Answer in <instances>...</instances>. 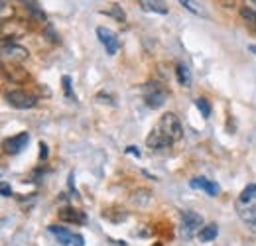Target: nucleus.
Returning <instances> with one entry per match:
<instances>
[{
  "label": "nucleus",
  "mask_w": 256,
  "mask_h": 246,
  "mask_svg": "<svg viewBox=\"0 0 256 246\" xmlns=\"http://www.w3.org/2000/svg\"><path fill=\"white\" fill-rule=\"evenodd\" d=\"M182 136H184V126L180 118L174 112H164L156 126L152 128V132L146 136V146L150 150H166L174 146V142H178Z\"/></svg>",
  "instance_id": "f257e3e1"
},
{
  "label": "nucleus",
  "mask_w": 256,
  "mask_h": 246,
  "mask_svg": "<svg viewBox=\"0 0 256 246\" xmlns=\"http://www.w3.org/2000/svg\"><path fill=\"white\" fill-rule=\"evenodd\" d=\"M48 230L58 238V242H62L64 246H85V240H83L81 234L65 228L62 224H50Z\"/></svg>",
  "instance_id": "f03ea898"
},
{
  "label": "nucleus",
  "mask_w": 256,
  "mask_h": 246,
  "mask_svg": "<svg viewBox=\"0 0 256 246\" xmlns=\"http://www.w3.org/2000/svg\"><path fill=\"white\" fill-rule=\"evenodd\" d=\"M6 100H8L10 106L20 108V110L32 108V106H36V102H38V98L34 96L32 92H26V91H8L6 92Z\"/></svg>",
  "instance_id": "7ed1b4c3"
},
{
  "label": "nucleus",
  "mask_w": 256,
  "mask_h": 246,
  "mask_svg": "<svg viewBox=\"0 0 256 246\" xmlns=\"http://www.w3.org/2000/svg\"><path fill=\"white\" fill-rule=\"evenodd\" d=\"M2 58L4 60H10V62H16V63H22L28 60V50L26 48H22V46H18L16 42H8V40H4V44H2Z\"/></svg>",
  "instance_id": "20e7f679"
},
{
  "label": "nucleus",
  "mask_w": 256,
  "mask_h": 246,
  "mask_svg": "<svg viewBox=\"0 0 256 246\" xmlns=\"http://www.w3.org/2000/svg\"><path fill=\"white\" fill-rule=\"evenodd\" d=\"M96 38H98V42L104 46V50H106L108 56H114V54L118 52L120 42H118V36L112 30H108V28H104V26H98V28H96Z\"/></svg>",
  "instance_id": "39448f33"
},
{
  "label": "nucleus",
  "mask_w": 256,
  "mask_h": 246,
  "mask_svg": "<svg viewBox=\"0 0 256 246\" xmlns=\"http://www.w3.org/2000/svg\"><path fill=\"white\" fill-rule=\"evenodd\" d=\"M201 222H203V218L201 215H197V213H193V211H186L184 216H182V236L184 238H192L193 234H197L201 228Z\"/></svg>",
  "instance_id": "423d86ee"
},
{
  "label": "nucleus",
  "mask_w": 256,
  "mask_h": 246,
  "mask_svg": "<svg viewBox=\"0 0 256 246\" xmlns=\"http://www.w3.org/2000/svg\"><path fill=\"white\" fill-rule=\"evenodd\" d=\"M28 142H30V134H28V132L14 134V136H10V138L4 140V152L10 156L20 154V152L28 146Z\"/></svg>",
  "instance_id": "0eeeda50"
},
{
  "label": "nucleus",
  "mask_w": 256,
  "mask_h": 246,
  "mask_svg": "<svg viewBox=\"0 0 256 246\" xmlns=\"http://www.w3.org/2000/svg\"><path fill=\"white\" fill-rule=\"evenodd\" d=\"M2 75L4 79H10L12 83H26L28 81V73L26 69H22L20 65H2Z\"/></svg>",
  "instance_id": "6e6552de"
},
{
  "label": "nucleus",
  "mask_w": 256,
  "mask_h": 246,
  "mask_svg": "<svg viewBox=\"0 0 256 246\" xmlns=\"http://www.w3.org/2000/svg\"><path fill=\"white\" fill-rule=\"evenodd\" d=\"M193 189H199V191H205L209 197H217L219 195V191H221V187L215 184V182H209V180H205V178H195L190 182Z\"/></svg>",
  "instance_id": "1a4fd4ad"
},
{
  "label": "nucleus",
  "mask_w": 256,
  "mask_h": 246,
  "mask_svg": "<svg viewBox=\"0 0 256 246\" xmlns=\"http://www.w3.org/2000/svg\"><path fill=\"white\" fill-rule=\"evenodd\" d=\"M58 216H60L64 222H75V224H85V220H87L85 213L77 211L75 207H62Z\"/></svg>",
  "instance_id": "9d476101"
},
{
  "label": "nucleus",
  "mask_w": 256,
  "mask_h": 246,
  "mask_svg": "<svg viewBox=\"0 0 256 246\" xmlns=\"http://www.w3.org/2000/svg\"><path fill=\"white\" fill-rule=\"evenodd\" d=\"M166 91L160 89L158 85H152V91L146 92V96H144V100H146V104L150 106V108H160L162 104L166 102Z\"/></svg>",
  "instance_id": "9b49d317"
},
{
  "label": "nucleus",
  "mask_w": 256,
  "mask_h": 246,
  "mask_svg": "<svg viewBox=\"0 0 256 246\" xmlns=\"http://www.w3.org/2000/svg\"><path fill=\"white\" fill-rule=\"evenodd\" d=\"M236 213L244 222H250L256 226V201L252 203H240L236 201Z\"/></svg>",
  "instance_id": "f8f14e48"
},
{
  "label": "nucleus",
  "mask_w": 256,
  "mask_h": 246,
  "mask_svg": "<svg viewBox=\"0 0 256 246\" xmlns=\"http://www.w3.org/2000/svg\"><path fill=\"white\" fill-rule=\"evenodd\" d=\"M138 6L144 10V12H150V14H168L170 8L164 0H138Z\"/></svg>",
  "instance_id": "ddd939ff"
},
{
  "label": "nucleus",
  "mask_w": 256,
  "mask_h": 246,
  "mask_svg": "<svg viewBox=\"0 0 256 246\" xmlns=\"http://www.w3.org/2000/svg\"><path fill=\"white\" fill-rule=\"evenodd\" d=\"M176 77H178L180 85H184V87H192L193 77H192L190 67H188L186 63H178V65H176Z\"/></svg>",
  "instance_id": "4468645a"
},
{
  "label": "nucleus",
  "mask_w": 256,
  "mask_h": 246,
  "mask_svg": "<svg viewBox=\"0 0 256 246\" xmlns=\"http://www.w3.org/2000/svg\"><path fill=\"white\" fill-rule=\"evenodd\" d=\"M217 234H219V226H217V224H205V226L197 232V238H199L201 242H211V240L217 238Z\"/></svg>",
  "instance_id": "2eb2a0df"
},
{
  "label": "nucleus",
  "mask_w": 256,
  "mask_h": 246,
  "mask_svg": "<svg viewBox=\"0 0 256 246\" xmlns=\"http://www.w3.org/2000/svg\"><path fill=\"white\" fill-rule=\"evenodd\" d=\"M130 201L136 203L138 207H146V205L152 201V195H150L148 189H136V191L130 195Z\"/></svg>",
  "instance_id": "dca6fc26"
},
{
  "label": "nucleus",
  "mask_w": 256,
  "mask_h": 246,
  "mask_svg": "<svg viewBox=\"0 0 256 246\" xmlns=\"http://www.w3.org/2000/svg\"><path fill=\"white\" fill-rule=\"evenodd\" d=\"M184 8H188L192 14H195V16H201V18H209V14H207V10L199 4V2H195V0H178Z\"/></svg>",
  "instance_id": "f3484780"
},
{
  "label": "nucleus",
  "mask_w": 256,
  "mask_h": 246,
  "mask_svg": "<svg viewBox=\"0 0 256 246\" xmlns=\"http://www.w3.org/2000/svg\"><path fill=\"white\" fill-rule=\"evenodd\" d=\"M100 12H102V14H106L108 18L116 20V22H126V14H124V10H122L118 4H110L108 8H102Z\"/></svg>",
  "instance_id": "a211bd4d"
},
{
  "label": "nucleus",
  "mask_w": 256,
  "mask_h": 246,
  "mask_svg": "<svg viewBox=\"0 0 256 246\" xmlns=\"http://www.w3.org/2000/svg\"><path fill=\"white\" fill-rule=\"evenodd\" d=\"M240 18L244 20V24H246L250 30H256V8L242 6V8H240Z\"/></svg>",
  "instance_id": "6ab92c4d"
},
{
  "label": "nucleus",
  "mask_w": 256,
  "mask_h": 246,
  "mask_svg": "<svg viewBox=\"0 0 256 246\" xmlns=\"http://www.w3.org/2000/svg\"><path fill=\"white\" fill-rule=\"evenodd\" d=\"M238 201H240V203H252V201H256V184L246 185V187L242 189Z\"/></svg>",
  "instance_id": "aec40b11"
},
{
  "label": "nucleus",
  "mask_w": 256,
  "mask_h": 246,
  "mask_svg": "<svg viewBox=\"0 0 256 246\" xmlns=\"http://www.w3.org/2000/svg\"><path fill=\"white\" fill-rule=\"evenodd\" d=\"M195 106L199 108V112H201L203 118H209V116H211V102H209L207 98H203V96L195 98Z\"/></svg>",
  "instance_id": "412c9836"
},
{
  "label": "nucleus",
  "mask_w": 256,
  "mask_h": 246,
  "mask_svg": "<svg viewBox=\"0 0 256 246\" xmlns=\"http://www.w3.org/2000/svg\"><path fill=\"white\" fill-rule=\"evenodd\" d=\"M24 4H26V8L30 10V14H32L36 20H46V14H44V10H40V8H38V4H36L34 0H26Z\"/></svg>",
  "instance_id": "4be33fe9"
},
{
  "label": "nucleus",
  "mask_w": 256,
  "mask_h": 246,
  "mask_svg": "<svg viewBox=\"0 0 256 246\" xmlns=\"http://www.w3.org/2000/svg\"><path fill=\"white\" fill-rule=\"evenodd\" d=\"M12 14H14V12H12V8L8 10V2L4 0V2H2V14H0V16H2V22H4V20H10V18H12Z\"/></svg>",
  "instance_id": "5701e85b"
},
{
  "label": "nucleus",
  "mask_w": 256,
  "mask_h": 246,
  "mask_svg": "<svg viewBox=\"0 0 256 246\" xmlns=\"http://www.w3.org/2000/svg\"><path fill=\"white\" fill-rule=\"evenodd\" d=\"M64 89H65L67 98H75V92L71 91V79H69V77H64Z\"/></svg>",
  "instance_id": "b1692460"
},
{
  "label": "nucleus",
  "mask_w": 256,
  "mask_h": 246,
  "mask_svg": "<svg viewBox=\"0 0 256 246\" xmlns=\"http://www.w3.org/2000/svg\"><path fill=\"white\" fill-rule=\"evenodd\" d=\"M0 189H2V195H4V197H10V195H12V187L6 184V182H2Z\"/></svg>",
  "instance_id": "393cba45"
},
{
  "label": "nucleus",
  "mask_w": 256,
  "mask_h": 246,
  "mask_svg": "<svg viewBox=\"0 0 256 246\" xmlns=\"http://www.w3.org/2000/svg\"><path fill=\"white\" fill-rule=\"evenodd\" d=\"M40 156H42V160H46V158H48V146H46L44 142L40 144Z\"/></svg>",
  "instance_id": "a878e982"
},
{
  "label": "nucleus",
  "mask_w": 256,
  "mask_h": 246,
  "mask_svg": "<svg viewBox=\"0 0 256 246\" xmlns=\"http://www.w3.org/2000/svg\"><path fill=\"white\" fill-rule=\"evenodd\" d=\"M126 152H128V154L140 156V150H138V148H132V146H130V148H126Z\"/></svg>",
  "instance_id": "bb28decb"
},
{
  "label": "nucleus",
  "mask_w": 256,
  "mask_h": 246,
  "mask_svg": "<svg viewBox=\"0 0 256 246\" xmlns=\"http://www.w3.org/2000/svg\"><path fill=\"white\" fill-rule=\"evenodd\" d=\"M248 50H250V52H252V54H254V56H256V46H250Z\"/></svg>",
  "instance_id": "cd10ccee"
},
{
  "label": "nucleus",
  "mask_w": 256,
  "mask_h": 246,
  "mask_svg": "<svg viewBox=\"0 0 256 246\" xmlns=\"http://www.w3.org/2000/svg\"><path fill=\"white\" fill-rule=\"evenodd\" d=\"M152 246H162V244H152Z\"/></svg>",
  "instance_id": "c85d7f7f"
}]
</instances>
